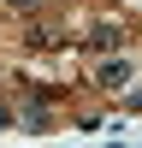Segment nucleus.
<instances>
[{"instance_id":"f257e3e1","label":"nucleus","mask_w":142,"mask_h":148,"mask_svg":"<svg viewBox=\"0 0 142 148\" xmlns=\"http://www.w3.org/2000/svg\"><path fill=\"white\" fill-rule=\"evenodd\" d=\"M95 89L101 95H124V83H130V59H95Z\"/></svg>"},{"instance_id":"f03ea898","label":"nucleus","mask_w":142,"mask_h":148,"mask_svg":"<svg viewBox=\"0 0 142 148\" xmlns=\"http://www.w3.org/2000/svg\"><path fill=\"white\" fill-rule=\"evenodd\" d=\"M124 36H130V24H124V18H118V24H113V18H101V24H89V36H83V42L106 53V47H118Z\"/></svg>"},{"instance_id":"7ed1b4c3","label":"nucleus","mask_w":142,"mask_h":148,"mask_svg":"<svg viewBox=\"0 0 142 148\" xmlns=\"http://www.w3.org/2000/svg\"><path fill=\"white\" fill-rule=\"evenodd\" d=\"M59 42H65L59 24H24V47H59Z\"/></svg>"},{"instance_id":"20e7f679","label":"nucleus","mask_w":142,"mask_h":148,"mask_svg":"<svg viewBox=\"0 0 142 148\" xmlns=\"http://www.w3.org/2000/svg\"><path fill=\"white\" fill-rule=\"evenodd\" d=\"M118 101H124V113H142V83H124V95H118Z\"/></svg>"},{"instance_id":"39448f33","label":"nucleus","mask_w":142,"mask_h":148,"mask_svg":"<svg viewBox=\"0 0 142 148\" xmlns=\"http://www.w3.org/2000/svg\"><path fill=\"white\" fill-rule=\"evenodd\" d=\"M12 125H18V113H12L6 101H0V130H12Z\"/></svg>"},{"instance_id":"423d86ee","label":"nucleus","mask_w":142,"mask_h":148,"mask_svg":"<svg viewBox=\"0 0 142 148\" xmlns=\"http://www.w3.org/2000/svg\"><path fill=\"white\" fill-rule=\"evenodd\" d=\"M6 6H12V12H36L42 0H6Z\"/></svg>"},{"instance_id":"0eeeda50","label":"nucleus","mask_w":142,"mask_h":148,"mask_svg":"<svg viewBox=\"0 0 142 148\" xmlns=\"http://www.w3.org/2000/svg\"><path fill=\"white\" fill-rule=\"evenodd\" d=\"M106 148H124V142H106Z\"/></svg>"}]
</instances>
